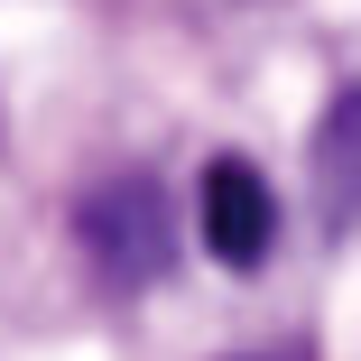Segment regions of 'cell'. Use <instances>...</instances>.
Returning <instances> with one entry per match:
<instances>
[{
  "label": "cell",
  "instance_id": "6da1fadb",
  "mask_svg": "<svg viewBox=\"0 0 361 361\" xmlns=\"http://www.w3.org/2000/svg\"><path fill=\"white\" fill-rule=\"evenodd\" d=\"M75 241L84 259L102 269V287H149L167 278L176 259V232H167V185L158 176H111L75 204Z\"/></svg>",
  "mask_w": 361,
  "mask_h": 361
},
{
  "label": "cell",
  "instance_id": "7a4b0ae2",
  "mask_svg": "<svg viewBox=\"0 0 361 361\" xmlns=\"http://www.w3.org/2000/svg\"><path fill=\"white\" fill-rule=\"evenodd\" d=\"M278 241V195L250 158H213L204 167V250L223 269H259Z\"/></svg>",
  "mask_w": 361,
  "mask_h": 361
},
{
  "label": "cell",
  "instance_id": "3957f363",
  "mask_svg": "<svg viewBox=\"0 0 361 361\" xmlns=\"http://www.w3.org/2000/svg\"><path fill=\"white\" fill-rule=\"evenodd\" d=\"M315 204H324V223H361V84H343L315 121Z\"/></svg>",
  "mask_w": 361,
  "mask_h": 361
}]
</instances>
